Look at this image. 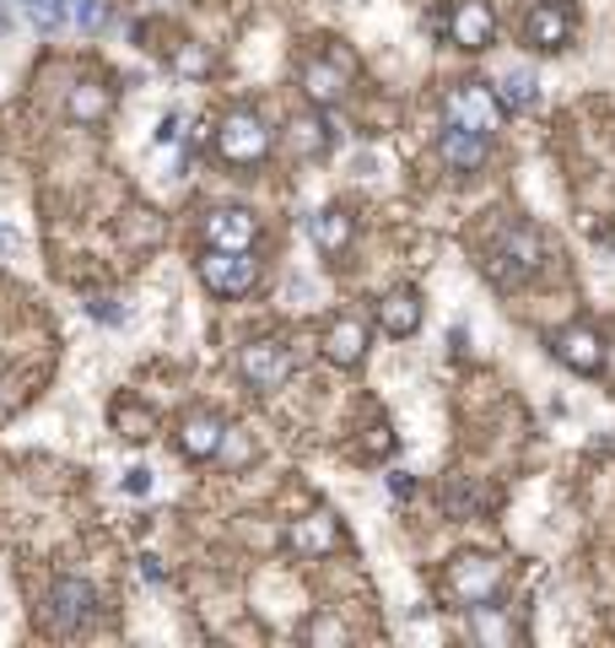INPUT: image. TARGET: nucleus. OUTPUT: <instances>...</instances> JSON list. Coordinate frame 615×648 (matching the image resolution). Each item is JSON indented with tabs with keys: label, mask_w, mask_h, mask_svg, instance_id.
<instances>
[{
	"label": "nucleus",
	"mask_w": 615,
	"mask_h": 648,
	"mask_svg": "<svg viewBox=\"0 0 615 648\" xmlns=\"http://www.w3.org/2000/svg\"><path fill=\"white\" fill-rule=\"evenodd\" d=\"M540 265H546V238L529 222H507L496 233V244L487 249V276L496 287H524Z\"/></svg>",
	"instance_id": "obj_1"
},
{
	"label": "nucleus",
	"mask_w": 615,
	"mask_h": 648,
	"mask_svg": "<svg viewBox=\"0 0 615 648\" xmlns=\"http://www.w3.org/2000/svg\"><path fill=\"white\" fill-rule=\"evenodd\" d=\"M502 579H507V568H502L496 557H487V551H465V557L448 562V573H443V594H448L454 605L476 611V605H492Z\"/></svg>",
	"instance_id": "obj_2"
},
{
	"label": "nucleus",
	"mask_w": 615,
	"mask_h": 648,
	"mask_svg": "<svg viewBox=\"0 0 615 648\" xmlns=\"http://www.w3.org/2000/svg\"><path fill=\"white\" fill-rule=\"evenodd\" d=\"M216 157H222L227 168H254V163H265V157H270V130H265V120H259L254 109L227 114V120L216 125Z\"/></svg>",
	"instance_id": "obj_3"
},
{
	"label": "nucleus",
	"mask_w": 615,
	"mask_h": 648,
	"mask_svg": "<svg viewBox=\"0 0 615 648\" xmlns=\"http://www.w3.org/2000/svg\"><path fill=\"white\" fill-rule=\"evenodd\" d=\"M351 76H357V55L351 49H324V55H308L303 60V98L313 109H329L351 92Z\"/></svg>",
	"instance_id": "obj_4"
},
{
	"label": "nucleus",
	"mask_w": 615,
	"mask_h": 648,
	"mask_svg": "<svg viewBox=\"0 0 615 648\" xmlns=\"http://www.w3.org/2000/svg\"><path fill=\"white\" fill-rule=\"evenodd\" d=\"M200 281H205L211 298H244L259 281V259H254V249H205L200 255Z\"/></svg>",
	"instance_id": "obj_5"
},
{
	"label": "nucleus",
	"mask_w": 615,
	"mask_h": 648,
	"mask_svg": "<svg viewBox=\"0 0 615 648\" xmlns=\"http://www.w3.org/2000/svg\"><path fill=\"white\" fill-rule=\"evenodd\" d=\"M443 114H448V125H465V130L492 135V130L502 125V114H507V103L496 98L487 81H465V87H454V92L443 98Z\"/></svg>",
	"instance_id": "obj_6"
},
{
	"label": "nucleus",
	"mask_w": 615,
	"mask_h": 648,
	"mask_svg": "<svg viewBox=\"0 0 615 648\" xmlns=\"http://www.w3.org/2000/svg\"><path fill=\"white\" fill-rule=\"evenodd\" d=\"M238 373H244L248 389L270 394V389H281L292 379V351L281 340H248L244 351H238Z\"/></svg>",
	"instance_id": "obj_7"
},
{
	"label": "nucleus",
	"mask_w": 615,
	"mask_h": 648,
	"mask_svg": "<svg viewBox=\"0 0 615 648\" xmlns=\"http://www.w3.org/2000/svg\"><path fill=\"white\" fill-rule=\"evenodd\" d=\"M524 44L540 49V55H556L572 44V5L567 0H535L529 16H524Z\"/></svg>",
	"instance_id": "obj_8"
},
{
	"label": "nucleus",
	"mask_w": 615,
	"mask_h": 648,
	"mask_svg": "<svg viewBox=\"0 0 615 648\" xmlns=\"http://www.w3.org/2000/svg\"><path fill=\"white\" fill-rule=\"evenodd\" d=\"M551 351L561 368H572V373H583V379H594V373L605 368V340H600L594 324H567V329H556Z\"/></svg>",
	"instance_id": "obj_9"
},
{
	"label": "nucleus",
	"mask_w": 615,
	"mask_h": 648,
	"mask_svg": "<svg viewBox=\"0 0 615 648\" xmlns=\"http://www.w3.org/2000/svg\"><path fill=\"white\" fill-rule=\"evenodd\" d=\"M205 244L211 249H254L259 244V216L248 205H216V211H205Z\"/></svg>",
	"instance_id": "obj_10"
},
{
	"label": "nucleus",
	"mask_w": 615,
	"mask_h": 648,
	"mask_svg": "<svg viewBox=\"0 0 615 648\" xmlns=\"http://www.w3.org/2000/svg\"><path fill=\"white\" fill-rule=\"evenodd\" d=\"M448 38H454L459 49H492V38H496L492 0H454V11H448Z\"/></svg>",
	"instance_id": "obj_11"
},
{
	"label": "nucleus",
	"mask_w": 615,
	"mask_h": 648,
	"mask_svg": "<svg viewBox=\"0 0 615 648\" xmlns=\"http://www.w3.org/2000/svg\"><path fill=\"white\" fill-rule=\"evenodd\" d=\"M324 357L335 362V368H357L362 357H368V324L357 320V314H340V320H329L324 329Z\"/></svg>",
	"instance_id": "obj_12"
},
{
	"label": "nucleus",
	"mask_w": 615,
	"mask_h": 648,
	"mask_svg": "<svg viewBox=\"0 0 615 648\" xmlns=\"http://www.w3.org/2000/svg\"><path fill=\"white\" fill-rule=\"evenodd\" d=\"M222 444H227V422H222L216 411H194V416L179 422V449H185L189 459H216Z\"/></svg>",
	"instance_id": "obj_13"
},
{
	"label": "nucleus",
	"mask_w": 615,
	"mask_h": 648,
	"mask_svg": "<svg viewBox=\"0 0 615 648\" xmlns=\"http://www.w3.org/2000/svg\"><path fill=\"white\" fill-rule=\"evenodd\" d=\"M308 233H313V244H318V255L340 259L351 249V238H357V216L346 211V205H324L313 222H308Z\"/></svg>",
	"instance_id": "obj_14"
},
{
	"label": "nucleus",
	"mask_w": 615,
	"mask_h": 648,
	"mask_svg": "<svg viewBox=\"0 0 615 648\" xmlns=\"http://www.w3.org/2000/svg\"><path fill=\"white\" fill-rule=\"evenodd\" d=\"M378 324H383V335H394V340L416 335V329H422V292H416V287H394V292H383V303H378Z\"/></svg>",
	"instance_id": "obj_15"
},
{
	"label": "nucleus",
	"mask_w": 615,
	"mask_h": 648,
	"mask_svg": "<svg viewBox=\"0 0 615 648\" xmlns=\"http://www.w3.org/2000/svg\"><path fill=\"white\" fill-rule=\"evenodd\" d=\"M49 616H55V627H60V633H76V627L92 616V583L55 579V589H49Z\"/></svg>",
	"instance_id": "obj_16"
},
{
	"label": "nucleus",
	"mask_w": 615,
	"mask_h": 648,
	"mask_svg": "<svg viewBox=\"0 0 615 648\" xmlns=\"http://www.w3.org/2000/svg\"><path fill=\"white\" fill-rule=\"evenodd\" d=\"M437 152H443V163L454 174H476L487 163V135L481 130H465V125H448L437 135Z\"/></svg>",
	"instance_id": "obj_17"
},
{
	"label": "nucleus",
	"mask_w": 615,
	"mask_h": 648,
	"mask_svg": "<svg viewBox=\"0 0 615 648\" xmlns=\"http://www.w3.org/2000/svg\"><path fill=\"white\" fill-rule=\"evenodd\" d=\"M287 546H292L298 557H329V551L340 546V524L329 514H308L287 529Z\"/></svg>",
	"instance_id": "obj_18"
},
{
	"label": "nucleus",
	"mask_w": 615,
	"mask_h": 648,
	"mask_svg": "<svg viewBox=\"0 0 615 648\" xmlns=\"http://www.w3.org/2000/svg\"><path fill=\"white\" fill-rule=\"evenodd\" d=\"M109 109H114V98H109L103 81H76L65 92V120L70 125H98V120H109Z\"/></svg>",
	"instance_id": "obj_19"
},
{
	"label": "nucleus",
	"mask_w": 615,
	"mask_h": 648,
	"mask_svg": "<svg viewBox=\"0 0 615 648\" xmlns=\"http://www.w3.org/2000/svg\"><path fill=\"white\" fill-rule=\"evenodd\" d=\"M287 141H292V152L303 157V163H313V157H324L329 152V125L318 120V114H292V125H287Z\"/></svg>",
	"instance_id": "obj_20"
},
{
	"label": "nucleus",
	"mask_w": 615,
	"mask_h": 648,
	"mask_svg": "<svg viewBox=\"0 0 615 648\" xmlns=\"http://www.w3.org/2000/svg\"><path fill=\"white\" fill-rule=\"evenodd\" d=\"M496 98H502L507 109H535L540 87H535V76H529V70H507V76L496 81Z\"/></svg>",
	"instance_id": "obj_21"
},
{
	"label": "nucleus",
	"mask_w": 615,
	"mask_h": 648,
	"mask_svg": "<svg viewBox=\"0 0 615 648\" xmlns=\"http://www.w3.org/2000/svg\"><path fill=\"white\" fill-rule=\"evenodd\" d=\"M481 503H487V498H481L465 476H454V481L443 487V509H448L454 518H476V514H481Z\"/></svg>",
	"instance_id": "obj_22"
},
{
	"label": "nucleus",
	"mask_w": 615,
	"mask_h": 648,
	"mask_svg": "<svg viewBox=\"0 0 615 648\" xmlns=\"http://www.w3.org/2000/svg\"><path fill=\"white\" fill-rule=\"evenodd\" d=\"M22 11H27V22L38 33H60L70 22V0H22Z\"/></svg>",
	"instance_id": "obj_23"
},
{
	"label": "nucleus",
	"mask_w": 615,
	"mask_h": 648,
	"mask_svg": "<svg viewBox=\"0 0 615 648\" xmlns=\"http://www.w3.org/2000/svg\"><path fill=\"white\" fill-rule=\"evenodd\" d=\"M470 633H476L481 644H513V622L496 616L492 605H476V611H470Z\"/></svg>",
	"instance_id": "obj_24"
},
{
	"label": "nucleus",
	"mask_w": 615,
	"mask_h": 648,
	"mask_svg": "<svg viewBox=\"0 0 615 648\" xmlns=\"http://www.w3.org/2000/svg\"><path fill=\"white\" fill-rule=\"evenodd\" d=\"M346 638H351V633H346L335 616H318V622L308 627V644H346Z\"/></svg>",
	"instance_id": "obj_25"
},
{
	"label": "nucleus",
	"mask_w": 615,
	"mask_h": 648,
	"mask_svg": "<svg viewBox=\"0 0 615 648\" xmlns=\"http://www.w3.org/2000/svg\"><path fill=\"white\" fill-rule=\"evenodd\" d=\"M174 65H179L185 76H200V70H211V55H205L200 44H185V49L174 55Z\"/></svg>",
	"instance_id": "obj_26"
},
{
	"label": "nucleus",
	"mask_w": 615,
	"mask_h": 648,
	"mask_svg": "<svg viewBox=\"0 0 615 648\" xmlns=\"http://www.w3.org/2000/svg\"><path fill=\"white\" fill-rule=\"evenodd\" d=\"M70 22L98 27V22H103V5H98V0H70Z\"/></svg>",
	"instance_id": "obj_27"
},
{
	"label": "nucleus",
	"mask_w": 615,
	"mask_h": 648,
	"mask_svg": "<svg viewBox=\"0 0 615 648\" xmlns=\"http://www.w3.org/2000/svg\"><path fill=\"white\" fill-rule=\"evenodd\" d=\"M124 492H130V498H146V492H152V470H146V465L124 470Z\"/></svg>",
	"instance_id": "obj_28"
},
{
	"label": "nucleus",
	"mask_w": 615,
	"mask_h": 648,
	"mask_svg": "<svg viewBox=\"0 0 615 648\" xmlns=\"http://www.w3.org/2000/svg\"><path fill=\"white\" fill-rule=\"evenodd\" d=\"M141 573H146L152 583H163V568H157V557H141Z\"/></svg>",
	"instance_id": "obj_29"
},
{
	"label": "nucleus",
	"mask_w": 615,
	"mask_h": 648,
	"mask_svg": "<svg viewBox=\"0 0 615 648\" xmlns=\"http://www.w3.org/2000/svg\"><path fill=\"white\" fill-rule=\"evenodd\" d=\"M11 244H16V233H5V227H0V255H5Z\"/></svg>",
	"instance_id": "obj_30"
}]
</instances>
